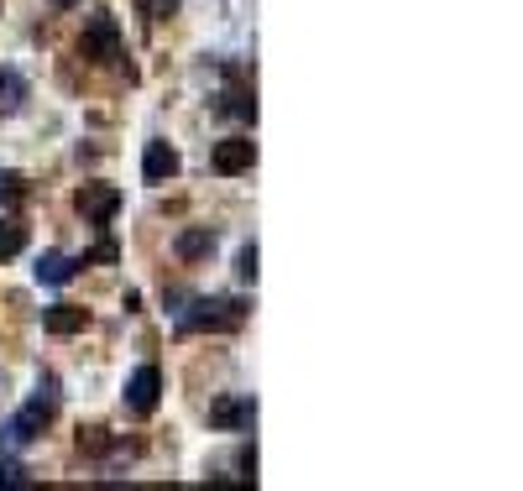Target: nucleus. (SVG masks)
Wrapping results in <instances>:
<instances>
[{"label": "nucleus", "instance_id": "obj_1", "mask_svg": "<svg viewBox=\"0 0 523 491\" xmlns=\"http://www.w3.org/2000/svg\"><path fill=\"white\" fill-rule=\"evenodd\" d=\"M246 324V303L241 298H194L189 309H178V335H194V330H241Z\"/></svg>", "mask_w": 523, "mask_h": 491}, {"label": "nucleus", "instance_id": "obj_2", "mask_svg": "<svg viewBox=\"0 0 523 491\" xmlns=\"http://www.w3.org/2000/svg\"><path fill=\"white\" fill-rule=\"evenodd\" d=\"M53 413H58V382H53V377H42V382H37V397H32V403L21 408L0 434H6V444H32L42 429L53 424Z\"/></svg>", "mask_w": 523, "mask_h": 491}, {"label": "nucleus", "instance_id": "obj_3", "mask_svg": "<svg viewBox=\"0 0 523 491\" xmlns=\"http://www.w3.org/2000/svg\"><path fill=\"white\" fill-rule=\"evenodd\" d=\"M79 53L89 63H116L121 58V27H116V16H105L95 11L84 21V37H79Z\"/></svg>", "mask_w": 523, "mask_h": 491}, {"label": "nucleus", "instance_id": "obj_4", "mask_svg": "<svg viewBox=\"0 0 523 491\" xmlns=\"http://www.w3.org/2000/svg\"><path fill=\"white\" fill-rule=\"evenodd\" d=\"M74 209L84 215V225H110L121 209V189H110V183H84L74 194Z\"/></svg>", "mask_w": 523, "mask_h": 491}, {"label": "nucleus", "instance_id": "obj_5", "mask_svg": "<svg viewBox=\"0 0 523 491\" xmlns=\"http://www.w3.org/2000/svg\"><path fill=\"white\" fill-rule=\"evenodd\" d=\"M157 397H163V371H157V366H136L131 382H126V408L136 418H152L157 413Z\"/></svg>", "mask_w": 523, "mask_h": 491}, {"label": "nucleus", "instance_id": "obj_6", "mask_svg": "<svg viewBox=\"0 0 523 491\" xmlns=\"http://www.w3.org/2000/svg\"><path fill=\"white\" fill-rule=\"evenodd\" d=\"M257 162V142L252 136H225V142H215V173H225V178H236V173H246Z\"/></svg>", "mask_w": 523, "mask_h": 491}, {"label": "nucleus", "instance_id": "obj_7", "mask_svg": "<svg viewBox=\"0 0 523 491\" xmlns=\"http://www.w3.org/2000/svg\"><path fill=\"white\" fill-rule=\"evenodd\" d=\"M257 418V397H220V403H210V424L215 429H252Z\"/></svg>", "mask_w": 523, "mask_h": 491}, {"label": "nucleus", "instance_id": "obj_8", "mask_svg": "<svg viewBox=\"0 0 523 491\" xmlns=\"http://www.w3.org/2000/svg\"><path fill=\"white\" fill-rule=\"evenodd\" d=\"M142 178H147V183L178 178V152H173L168 142H147V152H142Z\"/></svg>", "mask_w": 523, "mask_h": 491}, {"label": "nucleus", "instance_id": "obj_9", "mask_svg": "<svg viewBox=\"0 0 523 491\" xmlns=\"http://www.w3.org/2000/svg\"><path fill=\"white\" fill-rule=\"evenodd\" d=\"M42 324H48V335H79V330H89V309H79V303H53V309L42 314Z\"/></svg>", "mask_w": 523, "mask_h": 491}, {"label": "nucleus", "instance_id": "obj_10", "mask_svg": "<svg viewBox=\"0 0 523 491\" xmlns=\"http://www.w3.org/2000/svg\"><path fill=\"white\" fill-rule=\"evenodd\" d=\"M74 272H79V262H74V256H63V251H42L37 256V283H48V288H63Z\"/></svg>", "mask_w": 523, "mask_h": 491}, {"label": "nucleus", "instance_id": "obj_11", "mask_svg": "<svg viewBox=\"0 0 523 491\" xmlns=\"http://www.w3.org/2000/svg\"><path fill=\"white\" fill-rule=\"evenodd\" d=\"M215 251V230L210 225H189L184 236H178V262H199V256Z\"/></svg>", "mask_w": 523, "mask_h": 491}, {"label": "nucleus", "instance_id": "obj_12", "mask_svg": "<svg viewBox=\"0 0 523 491\" xmlns=\"http://www.w3.org/2000/svg\"><path fill=\"white\" fill-rule=\"evenodd\" d=\"M16 251H27V225H21V220H0V262H11Z\"/></svg>", "mask_w": 523, "mask_h": 491}, {"label": "nucleus", "instance_id": "obj_13", "mask_svg": "<svg viewBox=\"0 0 523 491\" xmlns=\"http://www.w3.org/2000/svg\"><path fill=\"white\" fill-rule=\"evenodd\" d=\"M220 110L236 115V121H257V100L246 95V89H231V95H220Z\"/></svg>", "mask_w": 523, "mask_h": 491}, {"label": "nucleus", "instance_id": "obj_14", "mask_svg": "<svg viewBox=\"0 0 523 491\" xmlns=\"http://www.w3.org/2000/svg\"><path fill=\"white\" fill-rule=\"evenodd\" d=\"M105 450H110L105 429H79V455H105Z\"/></svg>", "mask_w": 523, "mask_h": 491}, {"label": "nucleus", "instance_id": "obj_15", "mask_svg": "<svg viewBox=\"0 0 523 491\" xmlns=\"http://www.w3.org/2000/svg\"><path fill=\"white\" fill-rule=\"evenodd\" d=\"M0 199L21 204V199H27V178H21V173H0Z\"/></svg>", "mask_w": 523, "mask_h": 491}, {"label": "nucleus", "instance_id": "obj_16", "mask_svg": "<svg viewBox=\"0 0 523 491\" xmlns=\"http://www.w3.org/2000/svg\"><path fill=\"white\" fill-rule=\"evenodd\" d=\"M32 481V471H27V465H16V460H6V455H0V486H27Z\"/></svg>", "mask_w": 523, "mask_h": 491}, {"label": "nucleus", "instance_id": "obj_17", "mask_svg": "<svg viewBox=\"0 0 523 491\" xmlns=\"http://www.w3.org/2000/svg\"><path fill=\"white\" fill-rule=\"evenodd\" d=\"M136 11H142L147 21H168L178 11V0H136Z\"/></svg>", "mask_w": 523, "mask_h": 491}, {"label": "nucleus", "instance_id": "obj_18", "mask_svg": "<svg viewBox=\"0 0 523 491\" xmlns=\"http://www.w3.org/2000/svg\"><path fill=\"white\" fill-rule=\"evenodd\" d=\"M116 256H121V246H116V241H100L95 251H84V256H74V262H79V267H89V262H116Z\"/></svg>", "mask_w": 523, "mask_h": 491}, {"label": "nucleus", "instance_id": "obj_19", "mask_svg": "<svg viewBox=\"0 0 523 491\" xmlns=\"http://www.w3.org/2000/svg\"><path fill=\"white\" fill-rule=\"evenodd\" d=\"M236 277H241V283H257V246H241V256H236Z\"/></svg>", "mask_w": 523, "mask_h": 491}, {"label": "nucleus", "instance_id": "obj_20", "mask_svg": "<svg viewBox=\"0 0 523 491\" xmlns=\"http://www.w3.org/2000/svg\"><path fill=\"white\" fill-rule=\"evenodd\" d=\"M48 6H53V11H68V6H79V0H48Z\"/></svg>", "mask_w": 523, "mask_h": 491}, {"label": "nucleus", "instance_id": "obj_21", "mask_svg": "<svg viewBox=\"0 0 523 491\" xmlns=\"http://www.w3.org/2000/svg\"><path fill=\"white\" fill-rule=\"evenodd\" d=\"M0 74H6V68H0Z\"/></svg>", "mask_w": 523, "mask_h": 491}]
</instances>
